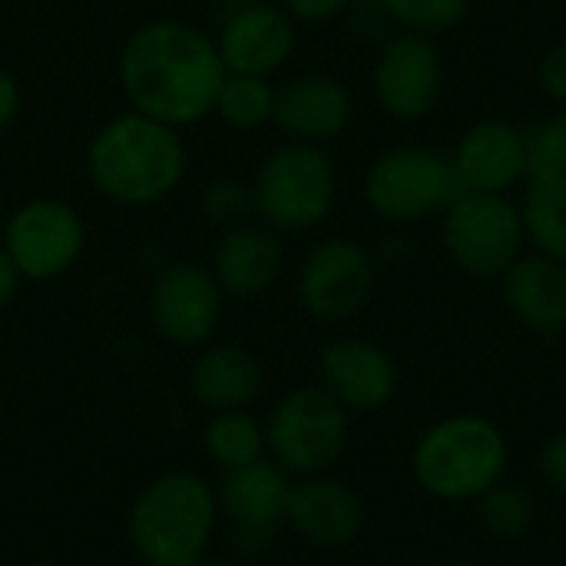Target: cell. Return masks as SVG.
Instances as JSON below:
<instances>
[{
    "label": "cell",
    "instance_id": "21",
    "mask_svg": "<svg viewBox=\"0 0 566 566\" xmlns=\"http://www.w3.org/2000/svg\"><path fill=\"white\" fill-rule=\"evenodd\" d=\"M265 385L262 361L242 345H206L189 368V395L209 411H245Z\"/></svg>",
    "mask_w": 566,
    "mask_h": 566
},
{
    "label": "cell",
    "instance_id": "16",
    "mask_svg": "<svg viewBox=\"0 0 566 566\" xmlns=\"http://www.w3.org/2000/svg\"><path fill=\"white\" fill-rule=\"evenodd\" d=\"M355 119L352 90L332 73H298L275 90L272 123L285 139L325 146L348 133Z\"/></svg>",
    "mask_w": 566,
    "mask_h": 566
},
{
    "label": "cell",
    "instance_id": "27",
    "mask_svg": "<svg viewBox=\"0 0 566 566\" xmlns=\"http://www.w3.org/2000/svg\"><path fill=\"white\" fill-rule=\"evenodd\" d=\"M531 176H566V109L527 129Z\"/></svg>",
    "mask_w": 566,
    "mask_h": 566
},
{
    "label": "cell",
    "instance_id": "19",
    "mask_svg": "<svg viewBox=\"0 0 566 566\" xmlns=\"http://www.w3.org/2000/svg\"><path fill=\"white\" fill-rule=\"evenodd\" d=\"M285 521L312 547L338 551L358 537L365 511L348 484L315 474V478H302L298 484H292Z\"/></svg>",
    "mask_w": 566,
    "mask_h": 566
},
{
    "label": "cell",
    "instance_id": "4",
    "mask_svg": "<svg viewBox=\"0 0 566 566\" xmlns=\"http://www.w3.org/2000/svg\"><path fill=\"white\" fill-rule=\"evenodd\" d=\"M252 189V212L269 229L312 232L335 212L338 202V169L325 146L285 139L262 156Z\"/></svg>",
    "mask_w": 566,
    "mask_h": 566
},
{
    "label": "cell",
    "instance_id": "37",
    "mask_svg": "<svg viewBox=\"0 0 566 566\" xmlns=\"http://www.w3.org/2000/svg\"><path fill=\"white\" fill-rule=\"evenodd\" d=\"M179 566H206V564H202V560H199V564H179Z\"/></svg>",
    "mask_w": 566,
    "mask_h": 566
},
{
    "label": "cell",
    "instance_id": "18",
    "mask_svg": "<svg viewBox=\"0 0 566 566\" xmlns=\"http://www.w3.org/2000/svg\"><path fill=\"white\" fill-rule=\"evenodd\" d=\"M285 265V249L275 229L265 222L229 226L212 249V275L226 298H259L265 295Z\"/></svg>",
    "mask_w": 566,
    "mask_h": 566
},
{
    "label": "cell",
    "instance_id": "7",
    "mask_svg": "<svg viewBox=\"0 0 566 566\" xmlns=\"http://www.w3.org/2000/svg\"><path fill=\"white\" fill-rule=\"evenodd\" d=\"M441 242L464 275L501 279L527 245L521 206L511 196L461 189L441 212Z\"/></svg>",
    "mask_w": 566,
    "mask_h": 566
},
{
    "label": "cell",
    "instance_id": "25",
    "mask_svg": "<svg viewBox=\"0 0 566 566\" xmlns=\"http://www.w3.org/2000/svg\"><path fill=\"white\" fill-rule=\"evenodd\" d=\"M385 20L398 23L408 33L441 36L461 27L474 0H368Z\"/></svg>",
    "mask_w": 566,
    "mask_h": 566
},
{
    "label": "cell",
    "instance_id": "3",
    "mask_svg": "<svg viewBox=\"0 0 566 566\" xmlns=\"http://www.w3.org/2000/svg\"><path fill=\"white\" fill-rule=\"evenodd\" d=\"M216 491L189 471L143 484L126 514V541L146 566L199 564L216 534Z\"/></svg>",
    "mask_w": 566,
    "mask_h": 566
},
{
    "label": "cell",
    "instance_id": "30",
    "mask_svg": "<svg viewBox=\"0 0 566 566\" xmlns=\"http://www.w3.org/2000/svg\"><path fill=\"white\" fill-rule=\"evenodd\" d=\"M295 23H325L348 13L358 0H279Z\"/></svg>",
    "mask_w": 566,
    "mask_h": 566
},
{
    "label": "cell",
    "instance_id": "17",
    "mask_svg": "<svg viewBox=\"0 0 566 566\" xmlns=\"http://www.w3.org/2000/svg\"><path fill=\"white\" fill-rule=\"evenodd\" d=\"M318 381L345 411H378L398 391V368L375 342L338 338L318 355Z\"/></svg>",
    "mask_w": 566,
    "mask_h": 566
},
{
    "label": "cell",
    "instance_id": "36",
    "mask_svg": "<svg viewBox=\"0 0 566 566\" xmlns=\"http://www.w3.org/2000/svg\"><path fill=\"white\" fill-rule=\"evenodd\" d=\"M415 566H474V564H468V560H451V564H415Z\"/></svg>",
    "mask_w": 566,
    "mask_h": 566
},
{
    "label": "cell",
    "instance_id": "6",
    "mask_svg": "<svg viewBox=\"0 0 566 566\" xmlns=\"http://www.w3.org/2000/svg\"><path fill=\"white\" fill-rule=\"evenodd\" d=\"M361 192L378 219L391 226H411L444 212L461 186L454 179L451 156L431 146L405 143L371 159Z\"/></svg>",
    "mask_w": 566,
    "mask_h": 566
},
{
    "label": "cell",
    "instance_id": "10",
    "mask_svg": "<svg viewBox=\"0 0 566 566\" xmlns=\"http://www.w3.org/2000/svg\"><path fill=\"white\" fill-rule=\"evenodd\" d=\"M378 282L375 255L345 235L315 242L295 275V295L315 322H345L358 315Z\"/></svg>",
    "mask_w": 566,
    "mask_h": 566
},
{
    "label": "cell",
    "instance_id": "24",
    "mask_svg": "<svg viewBox=\"0 0 566 566\" xmlns=\"http://www.w3.org/2000/svg\"><path fill=\"white\" fill-rule=\"evenodd\" d=\"M275 83L269 76H252V73H226L212 113L242 133L262 129L275 116Z\"/></svg>",
    "mask_w": 566,
    "mask_h": 566
},
{
    "label": "cell",
    "instance_id": "31",
    "mask_svg": "<svg viewBox=\"0 0 566 566\" xmlns=\"http://www.w3.org/2000/svg\"><path fill=\"white\" fill-rule=\"evenodd\" d=\"M541 474H544V481L554 491L566 494V431L554 434L544 444V451H541Z\"/></svg>",
    "mask_w": 566,
    "mask_h": 566
},
{
    "label": "cell",
    "instance_id": "9",
    "mask_svg": "<svg viewBox=\"0 0 566 566\" xmlns=\"http://www.w3.org/2000/svg\"><path fill=\"white\" fill-rule=\"evenodd\" d=\"M0 245L23 282H53L80 262L86 249V222L70 202L33 196L7 216Z\"/></svg>",
    "mask_w": 566,
    "mask_h": 566
},
{
    "label": "cell",
    "instance_id": "12",
    "mask_svg": "<svg viewBox=\"0 0 566 566\" xmlns=\"http://www.w3.org/2000/svg\"><path fill=\"white\" fill-rule=\"evenodd\" d=\"M226 308V292L219 289L209 265L199 262H172L166 265L146 295V315L153 332L176 348L206 345Z\"/></svg>",
    "mask_w": 566,
    "mask_h": 566
},
{
    "label": "cell",
    "instance_id": "20",
    "mask_svg": "<svg viewBox=\"0 0 566 566\" xmlns=\"http://www.w3.org/2000/svg\"><path fill=\"white\" fill-rule=\"evenodd\" d=\"M504 305L537 335H560L566 328V265L531 252L501 275Z\"/></svg>",
    "mask_w": 566,
    "mask_h": 566
},
{
    "label": "cell",
    "instance_id": "15",
    "mask_svg": "<svg viewBox=\"0 0 566 566\" xmlns=\"http://www.w3.org/2000/svg\"><path fill=\"white\" fill-rule=\"evenodd\" d=\"M451 169L468 192L511 196L517 182L531 179L527 129H517L507 119L471 123L451 153Z\"/></svg>",
    "mask_w": 566,
    "mask_h": 566
},
{
    "label": "cell",
    "instance_id": "5",
    "mask_svg": "<svg viewBox=\"0 0 566 566\" xmlns=\"http://www.w3.org/2000/svg\"><path fill=\"white\" fill-rule=\"evenodd\" d=\"M504 464L507 444L501 431L478 415H458L434 424L415 448V478L441 501L481 497L501 481Z\"/></svg>",
    "mask_w": 566,
    "mask_h": 566
},
{
    "label": "cell",
    "instance_id": "11",
    "mask_svg": "<svg viewBox=\"0 0 566 566\" xmlns=\"http://www.w3.org/2000/svg\"><path fill=\"white\" fill-rule=\"evenodd\" d=\"M371 93L381 113L398 123L431 116L444 93V56L434 36L408 30L388 36L371 66Z\"/></svg>",
    "mask_w": 566,
    "mask_h": 566
},
{
    "label": "cell",
    "instance_id": "13",
    "mask_svg": "<svg viewBox=\"0 0 566 566\" xmlns=\"http://www.w3.org/2000/svg\"><path fill=\"white\" fill-rule=\"evenodd\" d=\"M292 481L275 461H255L239 471H226L216 501L229 517V541L242 560L269 551L279 524L285 521Z\"/></svg>",
    "mask_w": 566,
    "mask_h": 566
},
{
    "label": "cell",
    "instance_id": "28",
    "mask_svg": "<svg viewBox=\"0 0 566 566\" xmlns=\"http://www.w3.org/2000/svg\"><path fill=\"white\" fill-rule=\"evenodd\" d=\"M202 216L209 222H219V226H235V222H245V216L252 212V189L249 182H239V179H216L202 189Z\"/></svg>",
    "mask_w": 566,
    "mask_h": 566
},
{
    "label": "cell",
    "instance_id": "23",
    "mask_svg": "<svg viewBox=\"0 0 566 566\" xmlns=\"http://www.w3.org/2000/svg\"><path fill=\"white\" fill-rule=\"evenodd\" d=\"M206 458L226 474L265 458V428L255 415L245 411H216L202 428Z\"/></svg>",
    "mask_w": 566,
    "mask_h": 566
},
{
    "label": "cell",
    "instance_id": "35",
    "mask_svg": "<svg viewBox=\"0 0 566 566\" xmlns=\"http://www.w3.org/2000/svg\"><path fill=\"white\" fill-rule=\"evenodd\" d=\"M27 566H66V564H60V560H46V557H43V560H30Z\"/></svg>",
    "mask_w": 566,
    "mask_h": 566
},
{
    "label": "cell",
    "instance_id": "34",
    "mask_svg": "<svg viewBox=\"0 0 566 566\" xmlns=\"http://www.w3.org/2000/svg\"><path fill=\"white\" fill-rule=\"evenodd\" d=\"M206 566H252V564L239 557V560H219V564H206Z\"/></svg>",
    "mask_w": 566,
    "mask_h": 566
},
{
    "label": "cell",
    "instance_id": "8",
    "mask_svg": "<svg viewBox=\"0 0 566 566\" xmlns=\"http://www.w3.org/2000/svg\"><path fill=\"white\" fill-rule=\"evenodd\" d=\"M348 411L325 388L289 391L265 421V454L298 478L325 474L345 451Z\"/></svg>",
    "mask_w": 566,
    "mask_h": 566
},
{
    "label": "cell",
    "instance_id": "29",
    "mask_svg": "<svg viewBox=\"0 0 566 566\" xmlns=\"http://www.w3.org/2000/svg\"><path fill=\"white\" fill-rule=\"evenodd\" d=\"M537 86L557 109H566V40L547 46L537 60Z\"/></svg>",
    "mask_w": 566,
    "mask_h": 566
},
{
    "label": "cell",
    "instance_id": "2",
    "mask_svg": "<svg viewBox=\"0 0 566 566\" xmlns=\"http://www.w3.org/2000/svg\"><path fill=\"white\" fill-rule=\"evenodd\" d=\"M83 166L90 186L103 199L126 209H143L169 199L179 189L189 156L182 129L126 109L96 126L86 143Z\"/></svg>",
    "mask_w": 566,
    "mask_h": 566
},
{
    "label": "cell",
    "instance_id": "26",
    "mask_svg": "<svg viewBox=\"0 0 566 566\" xmlns=\"http://www.w3.org/2000/svg\"><path fill=\"white\" fill-rule=\"evenodd\" d=\"M481 524L497 537H521L534 524V497L517 484H491L481 497Z\"/></svg>",
    "mask_w": 566,
    "mask_h": 566
},
{
    "label": "cell",
    "instance_id": "14",
    "mask_svg": "<svg viewBox=\"0 0 566 566\" xmlns=\"http://www.w3.org/2000/svg\"><path fill=\"white\" fill-rule=\"evenodd\" d=\"M216 46L229 73H252L272 80L295 56L298 23L282 3L245 0L232 7L219 23Z\"/></svg>",
    "mask_w": 566,
    "mask_h": 566
},
{
    "label": "cell",
    "instance_id": "22",
    "mask_svg": "<svg viewBox=\"0 0 566 566\" xmlns=\"http://www.w3.org/2000/svg\"><path fill=\"white\" fill-rule=\"evenodd\" d=\"M521 219L534 252L566 265V176H531L521 199Z\"/></svg>",
    "mask_w": 566,
    "mask_h": 566
},
{
    "label": "cell",
    "instance_id": "1",
    "mask_svg": "<svg viewBox=\"0 0 566 566\" xmlns=\"http://www.w3.org/2000/svg\"><path fill=\"white\" fill-rule=\"evenodd\" d=\"M216 36L186 20L139 23L119 46L116 80L129 109L186 129L212 116L226 80Z\"/></svg>",
    "mask_w": 566,
    "mask_h": 566
},
{
    "label": "cell",
    "instance_id": "33",
    "mask_svg": "<svg viewBox=\"0 0 566 566\" xmlns=\"http://www.w3.org/2000/svg\"><path fill=\"white\" fill-rule=\"evenodd\" d=\"M20 272H17V265L10 262V255L3 252V245H0V312L17 298V292H20Z\"/></svg>",
    "mask_w": 566,
    "mask_h": 566
},
{
    "label": "cell",
    "instance_id": "32",
    "mask_svg": "<svg viewBox=\"0 0 566 566\" xmlns=\"http://www.w3.org/2000/svg\"><path fill=\"white\" fill-rule=\"evenodd\" d=\"M20 109H23V90L17 76L7 66H0V136L20 119Z\"/></svg>",
    "mask_w": 566,
    "mask_h": 566
}]
</instances>
